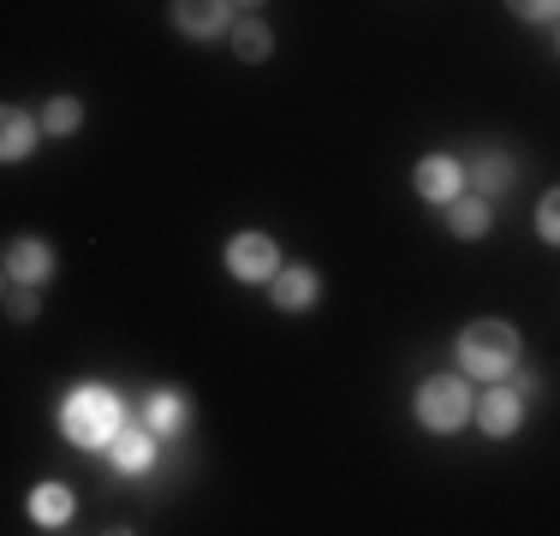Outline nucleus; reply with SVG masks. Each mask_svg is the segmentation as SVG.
Here are the masks:
<instances>
[{
    "mask_svg": "<svg viewBox=\"0 0 560 536\" xmlns=\"http://www.w3.org/2000/svg\"><path fill=\"white\" fill-rule=\"evenodd\" d=\"M459 370L471 375V382H501V375H513L518 352H525V340H518V328L506 316H477L459 328Z\"/></svg>",
    "mask_w": 560,
    "mask_h": 536,
    "instance_id": "nucleus-1",
    "label": "nucleus"
},
{
    "mask_svg": "<svg viewBox=\"0 0 560 536\" xmlns=\"http://www.w3.org/2000/svg\"><path fill=\"white\" fill-rule=\"evenodd\" d=\"M126 429V411H119V399L108 394V387H96V382H84L78 394H66V406H60V435L72 441V447H84V453H108V441Z\"/></svg>",
    "mask_w": 560,
    "mask_h": 536,
    "instance_id": "nucleus-2",
    "label": "nucleus"
},
{
    "mask_svg": "<svg viewBox=\"0 0 560 536\" xmlns=\"http://www.w3.org/2000/svg\"><path fill=\"white\" fill-rule=\"evenodd\" d=\"M411 411H418V423L430 429V435H453V429H465V418L477 411V394H471L465 375H430V382H418Z\"/></svg>",
    "mask_w": 560,
    "mask_h": 536,
    "instance_id": "nucleus-3",
    "label": "nucleus"
},
{
    "mask_svg": "<svg viewBox=\"0 0 560 536\" xmlns=\"http://www.w3.org/2000/svg\"><path fill=\"white\" fill-rule=\"evenodd\" d=\"M226 275L250 280V287H262V280L280 275V238L262 233V226H245V233L226 238Z\"/></svg>",
    "mask_w": 560,
    "mask_h": 536,
    "instance_id": "nucleus-4",
    "label": "nucleus"
},
{
    "mask_svg": "<svg viewBox=\"0 0 560 536\" xmlns=\"http://www.w3.org/2000/svg\"><path fill=\"white\" fill-rule=\"evenodd\" d=\"M55 245H48L43 233H19V238H7V250H0V280H31V287H48L55 280Z\"/></svg>",
    "mask_w": 560,
    "mask_h": 536,
    "instance_id": "nucleus-5",
    "label": "nucleus"
},
{
    "mask_svg": "<svg viewBox=\"0 0 560 536\" xmlns=\"http://www.w3.org/2000/svg\"><path fill=\"white\" fill-rule=\"evenodd\" d=\"M233 0H167V24L191 43H215V36L233 31Z\"/></svg>",
    "mask_w": 560,
    "mask_h": 536,
    "instance_id": "nucleus-6",
    "label": "nucleus"
},
{
    "mask_svg": "<svg viewBox=\"0 0 560 536\" xmlns=\"http://www.w3.org/2000/svg\"><path fill=\"white\" fill-rule=\"evenodd\" d=\"M269 304L287 316H304L323 304V275H316L311 263H280V275L269 280Z\"/></svg>",
    "mask_w": 560,
    "mask_h": 536,
    "instance_id": "nucleus-7",
    "label": "nucleus"
},
{
    "mask_svg": "<svg viewBox=\"0 0 560 536\" xmlns=\"http://www.w3.org/2000/svg\"><path fill=\"white\" fill-rule=\"evenodd\" d=\"M411 191H418L430 209H447L453 197L465 191V167L453 155H423L418 167H411Z\"/></svg>",
    "mask_w": 560,
    "mask_h": 536,
    "instance_id": "nucleus-8",
    "label": "nucleus"
},
{
    "mask_svg": "<svg viewBox=\"0 0 560 536\" xmlns=\"http://www.w3.org/2000/svg\"><path fill=\"white\" fill-rule=\"evenodd\" d=\"M518 185V161L506 150H477L471 161H465V191L489 197V203H501L506 191Z\"/></svg>",
    "mask_w": 560,
    "mask_h": 536,
    "instance_id": "nucleus-9",
    "label": "nucleus"
},
{
    "mask_svg": "<svg viewBox=\"0 0 560 536\" xmlns=\"http://www.w3.org/2000/svg\"><path fill=\"white\" fill-rule=\"evenodd\" d=\"M471 423L483 429L489 441H513V435H518V423H525V399H518L513 387H483V394H477Z\"/></svg>",
    "mask_w": 560,
    "mask_h": 536,
    "instance_id": "nucleus-10",
    "label": "nucleus"
},
{
    "mask_svg": "<svg viewBox=\"0 0 560 536\" xmlns=\"http://www.w3.org/2000/svg\"><path fill=\"white\" fill-rule=\"evenodd\" d=\"M43 138H48V131H43V119H36V114H24V107H7V114H0V161H7V167L31 161Z\"/></svg>",
    "mask_w": 560,
    "mask_h": 536,
    "instance_id": "nucleus-11",
    "label": "nucleus"
},
{
    "mask_svg": "<svg viewBox=\"0 0 560 536\" xmlns=\"http://www.w3.org/2000/svg\"><path fill=\"white\" fill-rule=\"evenodd\" d=\"M442 221H447L453 238L477 245V238H489V226H495V203H489V197H477V191H459V197L442 209Z\"/></svg>",
    "mask_w": 560,
    "mask_h": 536,
    "instance_id": "nucleus-12",
    "label": "nucleus"
},
{
    "mask_svg": "<svg viewBox=\"0 0 560 536\" xmlns=\"http://www.w3.org/2000/svg\"><path fill=\"white\" fill-rule=\"evenodd\" d=\"M155 441H162V435H155V429L138 418V423H126V429L108 441V459H114L126 477H138V471H150V465H155Z\"/></svg>",
    "mask_w": 560,
    "mask_h": 536,
    "instance_id": "nucleus-13",
    "label": "nucleus"
},
{
    "mask_svg": "<svg viewBox=\"0 0 560 536\" xmlns=\"http://www.w3.org/2000/svg\"><path fill=\"white\" fill-rule=\"evenodd\" d=\"M143 423L162 441H179L185 429H191V399L173 394V387H155V394H143Z\"/></svg>",
    "mask_w": 560,
    "mask_h": 536,
    "instance_id": "nucleus-14",
    "label": "nucleus"
},
{
    "mask_svg": "<svg viewBox=\"0 0 560 536\" xmlns=\"http://www.w3.org/2000/svg\"><path fill=\"white\" fill-rule=\"evenodd\" d=\"M72 489L66 482H36L31 489V501H24V513H31V525L36 531H66L72 525Z\"/></svg>",
    "mask_w": 560,
    "mask_h": 536,
    "instance_id": "nucleus-15",
    "label": "nucleus"
},
{
    "mask_svg": "<svg viewBox=\"0 0 560 536\" xmlns=\"http://www.w3.org/2000/svg\"><path fill=\"white\" fill-rule=\"evenodd\" d=\"M226 48H233V60L262 66V60H275V31L257 19V12H238L233 31H226Z\"/></svg>",
    "mask_w": 560,
    "mask_h": 536,
    "instance_id": "nucleus-16",
    "label": "nucleus"
},
{
    "mask_svg": "<svg viewBox=\"0 0 560 536\" xmlns=\"http://www.w3.org/2000/svg\"><path fill=\"white\" fill-rule=\"evenodd\" d=\"M0 311H7V322H36L43 316V287H31V280H7L0 287Z\"/></svg>",
    "mask_w": 560,
    "mask_h": 536,
    "instance_id": "nucleus-17",
    "label": "nucleus"
},
{
    "mask_svg": "<svg viewBox=\"0 0 560 536\" xmlns=\"http://www.w3.org/2000/svg\"><path fill=\"white\" fill-rule=\"evenodd\" d=\"M36 119H43L48 138H72V131L84 126V102H78V96H48Z\"/></svg>",
    "mask_w": 560,
    "mask_h": 536,
    "instance_id": "nucleus-18",
    "label": "nucleus"
},
{
    "mask_svg": "<svg viewBox=\"0 0 560 536\" xmlns=\"http://www.w3.org/2000/svg\"><path fill=\"white\" fill-rule=\"evenodd\" d=\"M537 238L542 245H560V185L542 191V203H537Z\"/></svg>",
    "mask_w": 560,
    "mask_h": 536,
    "instance_id": "nucleus-19",
    "label": "nucleus"
},
{
    "mask_svg": "<svg viewBox=\"0 0 560 536\" xmlns=\"http://www.w3.org/2000/svg\"><path fill=\"white\" fill-rule=\"evenodd\" d=\"M506 12H513L518 24H555L560 19V0H506Z\"/></svg>",
    "mask_w": 560,
    "mask_h": 536,
    "instance_id": "nucleus-20",
    "label": "nucleus"
},
{
    "mask_svg": "<svg viewBox=\"0 0 560 536\" xmlns=\"http://www.w3.org/2000/svg\"><path fill=\"white\" fill-rule=\"evenodd\" d=\"M513 394L525 399V406H530V399H542V375H537V370H518V364H513Z\"/></svg>",
    "mask_w": 560,
    "mask_h": 536,
    "instance_id": "nucleus-21",
    "label": "nucleus"
},
{
    "mask_svg": "<svg viewBox=\"0 0 560 536\" xmlns=\"http://www.w3.org/2000/svg\"><path fill=\"white\" fill-rule=\"evenodd\" d=\"M233 7H238V12H257V7H262V0H233Z\"/></svg>",
    "mask_w": 560,
    "mask_h": 536,
    "instance_id": "nucleus-22",
    "label": "nucleus"
},
{
    "mask_svg": "<svg viewBox=\"0 0 560 536\" xmlns=\"http://www.w3.org/2000/svg\"><path fill=\"white\" fill-rule=\"evenodd\" d=\"M555 54H560V19H555Z\"/></svg>",
    "mask_w": 560,
    "mask_h": 536,
    "instance_id": "nucleus-23",
    "label": "nucleus"
}]
</instances>
